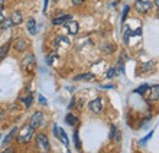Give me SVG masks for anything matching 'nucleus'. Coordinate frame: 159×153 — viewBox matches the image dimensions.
Listing matches in <instances>:
<instances>
[{
	"label": "nucleus",
	"instance_id": "22",
	"mask_svg": "<svg viewBox=\"0 0 159 153\" xmlns=\"http://www.w3.org/2000/svg\"><path fill=\"white\" fill-rule=\"evenodd\" d=\"M147 90H148V85H146V83H144V85L139 86V87L136 90V91H135V92H136V93H139V95H143V93H144Z\"/></svg>",
	"mask_w": 159,
	"mask_h": 153
},
{
	"label": "nucleus",
	"instance_id": "33",
	"mask_svg": "<svg viewBox=\"0 0 159 153\" xmlns=\"http://www.w3.org/2000/svg\"><path fill=\"white\" fill-rule=\"evenodd\" d=\"M39 102L42 103V104H47V99L42 96V95H39Z\"/></svg>",
	"mask_w": 159,
	"mask_h": 153
},
{
	"label": "nucleus",
	"instance_id": "35",
	"mask_svg": "<svg viewBox=\"0 0 159 153\" xmlns=\"http://www.w3.org/2000/svg\"><path fill=\"white\" fill-rule=\"evenodd\" d=\"M2 118H4V110H2L1 108H0V120H1Z\"/></svg>",
	"mask_w": 159,
	"mask_h": 153
},
{
	"label": "nucleus",
	"instance_id": "13",
	"mask_svg": "<svg viewBox=\"0 0 159 153\" xmlns=\"http://www.w3.org/2000/svg\"><path fill=\"white\" fill-rule=\"evenodd\" d=\"M65 121H66L67 125H70V126H75V125L77 124V118H76L74 114H67L66 115V118H65Z\"/></svg>",
	"mask_w": 159,
	"mask_h": 153
},
{
	"label": "nucleus",
	"instance_id": "36",
	"mask_svg": "<svg viewBox=\"0 0 159 153\" xmlns=\"http://www.w3.org/2000/svg\"><path fill=\"white\" fill-rule=\"evenodd\" d=\"M4 1H5V0H0V9H1L2 5H4Z\"/></svg>",
	"mask_w": 159,
	"mask_h": 153
},
{
	"label": "nucleus",
	"instance_id": "23",
	"mask_svg": "<svg viewBox=\"0 0 159 153\" xmlns=\"http://www.w3.org/2000/svg\"><path fill=\"white\" fill-rule=\"evenodd\" d=\"M74 142H75V145H76L77 148L81 147V142H80V137H79V132H77V131L74 132Z\"/></svg>",
	"mask_w": 159,
	"mask_h": 153
},
{
	"label": "nucleus",
	"instance_id": "7",
	"mask_svg": "<svg viewBox=\"0 0 159 153\" xmlns=\"http://www.w3.org/2000/svg\"><path fill=\"white\" fill-rule=\"evenodd\" d=\"M27 30L32 36H34L37 33V23H36V20L33 17H30L27 20Z\"/></svg>",
	"mask_w": 159,
	"mask_h": 153
},
{
	"label": "nucleus",
	"instance_id": "39",
	"mask_svg": "<svg viewBox=\"0 0 159 153\" xmlns=\"http://www.w3.org/2000/svg\"><path fill=\"white\" fill-rule=\"evenodd\" d=\"M54 1H57V0H54Z\"/></svg>",
	"mask_w": 159,
	"mask_h": 153
},
{
	"label": "nucleus",
	"instance_id": "24",
	"mask_svg": "<svg viewBox=\"0 0 159 153\" xmlns=\"http://www.w3.org/2000/svg\"><path fill=\"white\" fill-rule=\"evenodd\" d=\"M53 134L57 138H59V126L57 124H54V126H53Z\"/></svg>",
	"mask_w": 159,
	"mask_h": 153
},
{
	"label": "nucleus",
	"instance_id": "5",
	"mask_svg": "<svg viewBox=\"0 0 159 153\" xmlns=\"http://www.w3.org/2000/svg\"><path fill=\"white\" fill-rule=\"evenodd\" d=\"M64 26H65V28L67 30V32L70 33V35H77L79 33V23L76 22V21H74V20H69V21H66L65 23H64Z\"/></svg>",
	"mask_w": 159,
	"mask_h": 153
},
{
	"label": "nucleus",
	"instance_id": "20",
	"mask_svg": "<svg viewBox=\"0 0 159 153\" xmlns=\"http://www.w3.org/2000/svg\"><path fill=\"white\" fill-rule=\"evenodd\" d=\"M115 74H116V69L114 66L109 67L108 69V72H107V78H113V77L115 76Z\"/></svg>",
	"mask_w": 159,
	"mask_h": 153
},
{
	"label": "nucleus",
	"instance_id": "18",
	"mask_svg": "<svg viewBox=\"0 0 159 153\" xmlns=\"http://www.w3.org/2000/svg\"><path fill=\"white\" fill-rule=\"evenodd\" d=\"M0 26L2 27V30H9V28H10L11 26H14V25H12V22H11V20L10 19H5L4 20V22H2Z\"/></svg>",
	"mask_w": 159,
	"mask_h": 153
},
{
	"label": "nucleus",
	"instance_id": "17",
	"mask_svg": "<svg viewBox=\"0 0 159 153\" xmlns=\"http://www.w3.org/2000/svg\"><path fill=\"white\" fill-rule=\"evenodd\" d=\"M94 75L93 74H82V75H77V76L74 77V80L75 81H82V80H91V78H93Z\"/></svg>",
	"mask_w": 159,
	"mask_h": 153
},
{
	"label": "nucleus",
	"instance_id": "27",
	"mask_svg": "<svg viewBox=\"0 0 159 153\" xmlns=\"http://www.w3.org/2000/svg\"><path fill=\"white\" fill-rule=\"evenodd\" d=\"M115 134H116V126L111 125V131H110V135H109V137H110V138H114Z\"/></svg>",
	"mask_w": 159,
	"mask_h": 153
},
{
	"label": "nucleus",
	"instance_id": "40",
	"mask_svg": "<svg viewBox=\"0 0 159 153\" xmlns=\"http://www.w3.org/2000/svg\"><path fill=\"white\" fill-rule=\"evenodd\" d=\"M69 153H71V152H69Z\"/></svg>",
	"mask_w": 159,
	"mask_h": 153
},
{
	"label": "nucleus",
	"instance_id": "14",
	"mask_svg": "<svg viewBox=\"0 0 159 153\" xmlns=\"http://www.w3.org/2000/svg\"><path fill=\"white\" fill-rule=\"evenodd\" d=\"M158 98H159V86L158 85H154L151 88V99L152 100H158Z\"/></svg>",
	"mask_w": 159,
	"mask_h": 153
},
{
	"label": "nucleus",
	"instance_id": "32",
	"mask_svg": "<svg viewBox=\"0 0 159 153\" xmlns=\"http://www.w3.org/2000/svg\"><path fill=\"white\" fill-rule=\"evenodd\" d=\"M4 20H5V16H4V14H2V10L0 9V25L4 22Z\"/></svg>",
	"mask_w": 159,
	"mask_h": 153
},
{
	"label": "nucleus",
	"instance_id": "19",
	"mask_svg": "<svg viewBox=\"0 0 159 153\" xmlns=\"http://www.w3.org/2000/svg\"><path fill=\"white\" fill-rule=\"evenodd\" d=\"M33 63H34L33 54H28L27 57L25 58V60H23V65H28V64H33Z\"/></svg>",
	"mask_w": 159,
	"mask_h": 153
},
{
	"label": "nucleus",
	"instance_id": "9",
	"mask_svg": "<svg viewBox=\"0 0 159 153\" xmlns=\"http://www.w3.org/2000/svg\"><path fill=\"white\" fill-rule=\"evenodd\" d=\"M69 20H72V16H71V15H61L59 17H55V19L53 20V25L59 26V25L65 23V22L69 21Z\"/></svg>",
	"mask_w": 159,
	"mask_h": 153
},
{
	"label": "nucleus",
	"instance_id": "37",
	"mask_svg": "<svg viewBox=\"0 0 159 153\" xmlns=\"http://www.w3.org/2000/svg\"><path fill=\"white\" fill-rule=\"evenodd\" d=\"M154 2H156V5H157V6H158V2H159L158 0H154Z\"/></svg>",
	"mask_w": 159,
	"mask_h": 153
},
{
	"label": "nucleus",
	"instance_id": "4",
	"mask_svg": "<svg viewBox=\"0 0 159 153\" xmlns=\"http://www.w3.org/2000/svg\"><path fill=\"white\" fill-rule=\"evenodd\" d=\"M88 107H89V109H91V112H92V113H94V114H99V113H102V110H103V104H102V98H96L94 100H92V102H89V104H88Z\"/></svg>",
	"mask_w": 159,
	"mask_h": 153
},
{
	"label": "nucleus",
	"instance_id": "12",
	"mask_svg": "<svg viewBox=\"0 0 159 153\" xmlns=\"http://www.w3.org/2000/svg\"><path fill=\"white\" fill-rule=\"evenodd\" d=\"M26 47H27V44H26V40L25 39H17L16 40V43H15V49H17L19 52H23L25 49H26Z\"/></svg>",
	"mask_w": 159,
	"mask_h": 153
},
{
	"label": "nucleus",
	"instance_id": "34",
	"mask_svg": "<svg viewBox=\"0 0 159 153\" xmlns=\"http://www.w3.org/2000/svg\"><path fill=\"white\" fill-rule=\"evenodd\" d=\"M54 57H57V54H53V55H50V57L47 58V63H48V64H52V60H53V58Z\"/></svg>",
	"mask_w": 159,
	"mask_h": 153
},
{
	"label": "nucleus",
	"instance_id": "6",
	"mask_svg": "<svg viewBox=\"0 0 159 153\" xmlns=\"http://www.w3.org/2000/svg\"><path fill=\"white\" fill-rule=\"evenodd\" d=\"M42 120H43V113L42 112H36L34 114L32 115V118H31V121H30V126L32 128V129H38L40 125V123H42Z\"/></svg>",
	"mask_w": 159,
	"mask_h": 153
},
{
	"label": "nucleus",
	"instance_id": "29",
	"mask_svg": "<svg viewBox=\"0 0 159 153\" xmlns=\"http://www.w3.org/2000/svg\"><path fill=\"white\" fill-rule=\"evenodd\" d=\"M1 153H15V150L12 147H9V148H6L5 151H2Z\"/></svg>",
	"mask_w": 159,
	"mask_h": 153
},
{
	"label": "nucleus",
	"instance_id": "38",
	"mask_svg": "<svg viewBox=\"0 0 159 153\" xmlns=\"http://www.w3.org/2000/svg\"><path fill=\"white\" fill-rule=\"evenodd\" d=\"M0 140H1V134H0Z\"/></svg>",
	"mask_w": 159,
	"mask_h": 153
},
{
	"label": "nucleus",
	"instance_id": "16",
	"mask_svg": "<svg viewBox=\"0 0 159 153\" xmlns=\"http://www.w3.org/2000/svg\"><path fill=\"white\" fill-rule=\"evenodd\" d=\"M59 138L61 140V142L67 147L69 146V138H67V135H66V132L62 130V129H60L59 130Z\"/></svg>",
	"mask_w": 159,
	"mask_h": 153
},
{
	"label": "nucleus",
	"instance_id": "28",
	"mask_svg": "<svg viewBox=\"0 0 159 153\" xmlns=\"http://www.w3.org/2000/svg\"><path fill=\"white\" fill-rule=\"evenodd\" d=\"M71 2L75 5V6H79V5H82L84 2V0H71Z\"/></svg>",
	"mask_w": 159,
	"mask_h": 153
},
{
	"label": "nucleus",
	"instance_id": "10",
	"mask_svg": "<svg viewBox=\"0 0 159 153\" xmlns=\"http://www.w3.org/2000/svg\"><path fill=\"white\" fill-rule=\"evenodd\" d=\"M70 44L69 42V38L67 37H64V36H60L55 39V47L57 48H60V47H67Z\"/></svg>",
	"mask_w": 159,
	"mask_h": 153
},
{
	"label": "nucleus",
	"instance_id": "3",
	"mask_svg": "<svg viewBox=\"0 0 159 153\" xmlns=\"http://www.w3.org/2000/svg\"><path fill=\"white\" fill-rule=\"evenodd\" d=\"M36 141H37V145L43 152H48L50 150V143H49V140L48 137L44 134H38L36 137Z\"/></svg>",
	"mask_w": 159,
	"mask_h": 153
},
{
	"label": "nucleus",
	"instance_id": "11",
	"mask_svg": "<svg viewBox=\"0 0 159 153\" xmlns=\"http://www.w3.org/2000/svg\"><path fill=\"white\" fill-rule=\"evenodd\" d=\"M17 130H19V129H17V126H15V128L9 132V135L2 140V147H5V146H6V145H7V143H9V142L15 137V135H16V132H17Z\"/></svg>",
	"mask_w": 159,
	"mask_h": 153
},
{
	"label": "nucleus",
	"instance_id": "26",
	"mask_svg": "<svg viewBox=\"0 0 159 153\" xmlns=\"http://www.w3.org/2000/svg\"><path fill=\"white\" fill-rule=\"evenodd\" d=\"M129 9H130V6H129V5H125V10H124V14H122V23H124L125 20H126V15H127V12H129Z\"/></svg>",
	"mask_w": 159,
	"mask_h": 153
},
{
	"label": "nucleus",
	"instance_id": "15",
	"mask_svg": "<svg viewBox=\"0 0 159 153\" xmlns=\"http://www.w3.org/2000/svg\"><path fill=\"white\" fill-rule=\"evenodd\" d=\"M9 49H10V43H6V44L0 47V60H2L7 55Z\"/></svg>",
	"mask_w": 159,
	"mask_h": 153
},
{
	"label": "nucleus",
	"instance_id": "21",
	"mask_svg": "<svg viewBox=\"0 0 159 153\" xmlns=\"http://www.w3.org/2000/svg\"><path fill=\"white\" fill-rule=\"evenodd\" d=\"M23 102H25L26 107H27V108H30V107H31V104H32V102H33V97H32V95H28V96L23 99Z\"/></svg>",
	"mask_w": 159,
	"mask_h": 153
},
{
	"label": "nucleus",
	"instance_id": "25",
	"mask_svg": "<svg viewBox=\"0 0 159 153\" xmlns=\"http://www.w3.org/2000/svg\"><path fill=\"white\" fill-rule=\"evenodd\" d=\"M153 132H154V131H151V132L147 135V136H146L143 140H141V141H139V143H146V142H147V141H148V140H149V138L153 136Z\"/></svg>",
	"mask_w": 159,
	"mask_h": 153
},
{
	"label": "nucleus",
	"instance_id": "1",
	"mask_svg": "<svg viewBox=\"0 0 159 153\" xmlns=\"http://www.w3.org/2000/svg\"><path fill=\"white\" fill-rule=\"evenodd\" d=\"M34 129H32L31 126H30V124L28 125H25L22 129H21L20 134H19V137H17V140H19V142L20 143H27V142H30L31 140H32V137H33V135H34Z\"/></svg>",
	"mask_w": 159,
	"mask_h": 153
},
{
	"label": "nucleus",
	"instance_id": "31",
	"mask_svg": "<svg viewBox=\"0 0 159 153\" xmlns=\"http://www.w3.org/2000/svg\"><path fill=\"white\" fill-rule=\"evenodd\" d=\"M47 9H48V0H44V5H43V12L44 14H45Z\"/></svg>",
	"mask_w": 159,
	"mask_h": 153
},
{
	"label": "nucleus",
	"instance_id": "2",
	"mask_svg": "<svg viewBox=\"0 0 159 153\" xmlns=\"http://www.w3.org/2000/svg\"><path fill=\"white\" fill-rule=\"evenodd\" d=\"M152 7H153V2L149 0H136L135 2V9L139 14H147Z\"/></svg>",
	"mask_w": 159,
	"mask_h": 153
},
{
	"label": "nucleus",
	"instance_id": "30",
	"mask_svg": "<svg viewBox=\"0 0 159 153\" xmlns=\"http://www.w3.org/2000/svg\"><path fill=\"white\" fill-rule=\"evenodd\" d=\"M102 88H105V90H111V88H115L113 85H104V86H102Z\"/></svg>",
	"mask_w": 159,
	"mask_h": 153
},
{
	"label": "nucleus",
	"instance_id": "8",
	"mask_svg": "<svg viewBox=\"0 0 159 153\" xmlns=\"http://www.w3.org/2000/svg\"><path fill=\"white\" fill-rule=\"evenodd\" d=\"M11 22H12V25H21L22 23V21H23V17H22V14H21V11L19 10H15L12 14H11Z\"/></svg>",
	"mask_w": 159,
	"mask_h": 153
}]
</instances>
